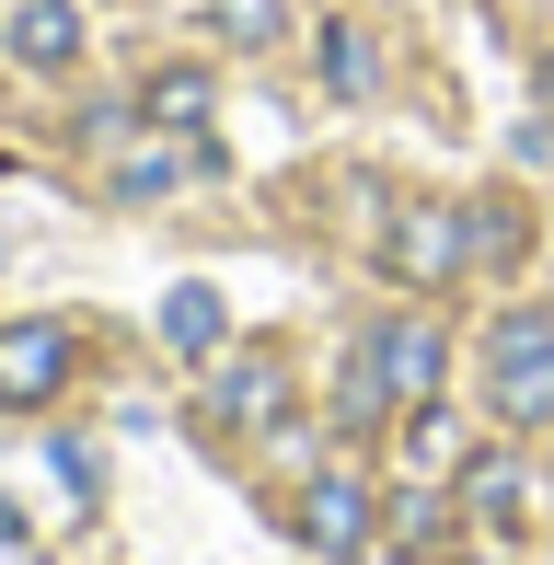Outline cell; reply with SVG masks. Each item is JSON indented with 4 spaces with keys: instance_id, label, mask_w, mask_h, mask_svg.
<instances>
[{
    "instance_id": "cell-1",
    "label": "cell",
    "mask_w": 554,
    "mask_h": 565,
    "mask_svg": "<svg viewBox=\"0 0 554 565\" xmlns=\"http://www.w3.org/2000/svg\"><path fill=\"white\" fill-rule=\"evenodd\" d=\"M382 266L405 277V289H450V277H473V266H486L473 209H462V196H405V209L382 220Z\"/></svg>"
},
{
    "instance_id": "cell-2",
    "label": "cell",
    "mask_w": 554,
    "mask_h": 565,
    "mask_svg": "<svg viewBox=\"0 0 554 565\" xmlns=\"http://www.w3.org/2000/svg\"><path fill=\"white\" fill-rule=\"evenodd\" d=\"M486 404L509 427H554V312H509L486 335Z\"/></svg>"
},
{
    "instance_id": "cell-3",
    "label": "cell",
    "mask_w": 554,
    "mask_h": 565,
    "mask_svg": "<svg viewBox=\"0 0 554 565\" xmlns=\"http://www.w3.org/2000/svg\"><path fill=\"white\" fill-rule=\"evenodd\" d=\"M289 531L312 554H359L370 531H382V497H370L359 473H300V497H289Z\"/></svg>"
},
{
    "instance_id": "cell-4",
    "label": "cell",
    "mask_w": 554,
    "mask_h": 565,
    "mask_svg": "<svg viewBox=\"0 0 554 565\" xmlns=\"http://www.w3.org/2000/svg\"><path fill=\"white\" fill-rule=\"evenodd\" d=\"M70 323H0V416H35V404H58L70 381Z\"/></svg>"
},
{
    "instance_id": "cell-5",
    "label": "cell",
    "mask_w": 554,
    "mask_h": 565,
    "mask_svg": "<svg viewBox=\"0 0 554 565\" xmlns=\"http://www.w3.org/2000/svg\"><path fill=\"white\" fill-rule=\"evenodd\" d=\"M370 358H382V393L393 404H439V381H450V335H439V323H370V335H359Z\"/></svg>"
},
{
    "instance_id": "cell-6",
    "label": "cell",
    "mask_w": 554,
    "mask_h": 565,
    "mask_svg": "<svg viewBox=\"0 0 554 565\" xmlns=\"http://www.w3.org/2000/svg\"><path fill=\"white\" fill-rule=\"evenodd\" d=\"M12 58L23 70H70L82 58V12H70V0H23L12 12Z\"/></svg>"
},
{
    "instance_id": "cell-7",
    "label": "cell",
    "mask_w": 554,
    "mask_h": 565,
    "mask_svg": "<svg viewBox=\"0 0 554 565\" xmlns=\"http://www.w3.org/2000/svg\"><path fill=\"white\" fill-rule=\"evenodd\" d=\"M209 404H220V427H266L277 404H289V381H277V358H232Z\"/></svg>"
},
{
    "instance_id": "cell-8",
    "label": "cell",
    "mask_w": 554,
    "mask_h": 565,
    "mask_svg": "<svg viewBox=\"0 0 554 565\" xmlns=\"http://www.w3.org/2000/svg\"><path fill=\"white\" fill-rule=\"evenodd\" d=\"M220 335H232L220 289H173V300H162V347H185V358H220Z\"/></svg>"
},
{
    "instance_id": "cell-9",
    "label": "cell",
    "mask_w": 554,
    "mask_h": 565,
    "mask_svg": "<svg viewBox=\"0 0 554 565\" xmlns=\"http://www.w3.org/2000/svg\"><path fill=\"white\" fill-rule=\"evenodd\" d=\"M209 105H220L209 70H150V93H139V116H150V127H209Z\"/></svg>"
},
{
    "instance_id": "cell-10",
    "label": "cell",
    "mask_w": 554,
    "mask_h": 565,
    "mask_svg": "<svg viewBox=\"0 0 554 565\" xmlns=\"http://www.w3.org/2000/svg\"><path fill=\"white\" fill-rule=\"evenodd\" d=\"M196 12H209L220 46H277L289 35V0H196Z\"/></svg>"
},
{
    "instance_id": "cell-11",
    "label": "cell",
    "mask_w": 554,
    "mask_h": 565,
    "mask_svg": "<svg viewBox=\"0 0 554 565\" xmlns=\"http://www.w3.org/2000/svg\"><path fill=\"white\" fill-rule=\"evenodd\" d=\"M335 416H347V427H382V416H393L382 358H370V347H347V370H335Z\"/></svg>"
},
{
    "instance_id": "cell-12",
    "label": "cell",
    "mask_w": 554,
    "mask_h": 565,
    "mask_svg": "<svg viewBox=\"0 0 554 565\" xmlns=\"http://www.w3.org/2000/svg\"><path fill=\"white\" fill-rule=\"evenodd\" d=\"M462 508H473V520H497V531H509V520H520V461H509V450H486V461L462 473Z\"/></svg>"
},
{
    "instance_id": "cell-13",
    "label": "cell",
    "mask_w": 554,
    "mask_h": 565,
    "mask_svg": "<svg viewBox=\"0 0 554 565\" xmlns=\"http://www.w3.org/2000/svg\"><path fill=\"white\" fill-rule=\"evenodd\" d=\"M370 70H382V58H370V35H359V23H335V35H323V82H335V93H370Z\"/></svg>"
},
{
    "instance_id": "cell-14",
    "label": "cell",
    "mask_w": 554,
    "mask_h": 565,
    "mask_svg": "<svg viewBox=\"0 0 554 565\" xmlns=\"http://www.w3.org/2000/svg\"><path fill=\"white\" fill-rule=\"evenodd\" d=\"M450 450H462V439H450V416H439V404H405V461H416V473H439Z\"/></svg>"
},
{
    "instance_id": "cell-15",
    "label": "cell",
    "mask_w": 554,
    "mask_h": 565,
    "mask_svg": "<svg viewBox=\"0 0 554 565\" xmlns=\"http://www.w3.org/2000/svg\"><path fill=\"white\" fill-rule=\"evenodd\" d=\"M58 484H70V497H93V484H105V461H93L82 439H58Z\"/></svg>"
},
{
    "instance_id": "cell-16",
    "label": "cell",
    "mask_w": 554,
    "mask_h": 565,
    "mask_svg": "<svg viewBox=\"0 0 554 565\" xmlns=\"http://www.w3.org/2000/svg\"><path fill=\"white\" fill-rule=\"evenodd\" d=\"M532 93H543V116H554V46H543V70H532Z\"/></svg>"
},
{
    "instance_id": "cell-17",
    "label": "cell",
    "mask_w": 554,
    "mask_h": 565,
    "mask_svg": "<svg viewBox=\"0 0 554 565\" xmlns=\"http://www.w3.org/2000/svg\"><path fill=\"white\" fill-rule=\"evenodd\" d=\"M0 543H23V508H12V497H0Z\"/></svg>"
}]
</instances>
